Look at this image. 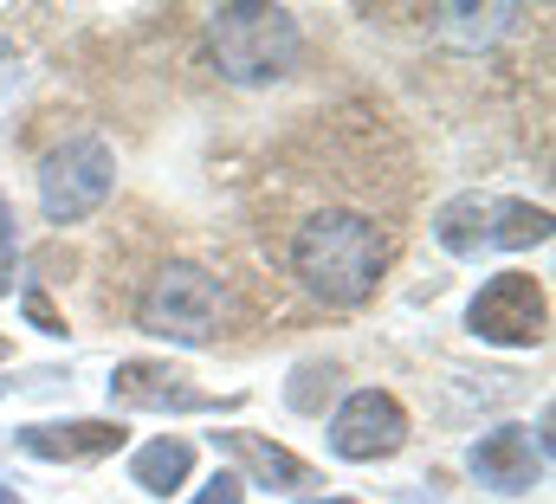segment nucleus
I'll use <instances>...</instances> for the list:
<instances>
[{
  "instance_id": "1",
  "label": "nucleus",
  "mask_w": 556,
  "mask_h": 504,
  "mask_svg": "<svg viewBox=\"0 0 556 504\" xmlns=\"http://www.w3.org/2000/svg\"><path fill=\"white\" fill-rule=\"evenodd\" d=\"M415 155L382 104H337L273 142L247 194L266 272L311 311H363L408 240Z\"/></svg>"
},
{
  "instance_id": "2",
  "label": "nucleus",
  "mask_w": 556,
  "mask_h": 504,
  "mask_svg": "<svg viewBox=\"0 0 556 504\" xmlns=\"http://www.w3.org/2000/svg\"><path fill=\"white\" fill-rule=\"evenodd\" d=\"M130 317H137V330H149V337H168V343L201 350L227 324V285L207 265H194V259H162L142 278V291L130 298Z\"/></svg>"
},
{
  "instance_id": "3",
  "label": "nucleus",
  "mask_w": 556,
  "mask_h": 504,
  "mask_svg": "<svg viewBox=\"0 0 556 504\" xmlns=\"http://www.w3.org/2000/svg\"><path fill=\"white\" fill-rule=\"evenodd\" d=\"M207 39H214V59L233 85H273L298 59V20L285 7H253V0L214 7Z\"/></svg>"
},
{
  "instance_id": "4",
  "label": "nucleus",
  "mask_w": 556,
  "mask_h": 504,
  "mask_svg": "<svg viewBox=\"0 0 556 504\" xmlns=\"http://www.w3.org/2000/svg\"><path fill=\"white\" fill-rule=\"evenodd\" d=\"M111 181H117L111 149H104L98 136H72V142L52 149L46 168H39V207H46L52 227H78V220H91V214L104 207Z\"/></svg>"
},
{
  "instance_id": "5",
  "label": "nucleus",
  "mask_w": 556,
  "mask_h": 504,
  "mask_svg": "<svg viewBox=\"0 0 556 504\" xmlns=\"http://www.w3.org/2000/svg\"><path fill=\"white\" fill-rule=\"evenodd\" d=\"M466 324H472V337H485V343L538 350V343L551 337V291H544V278H531V272H498V278L472 298Z\"/></svg>"
},
{
  "instance_id": "6",
  "label": "nucleus",
  "mask_w": 556,
  "mask_h": 504,
  "mask_svg": "<svg viewBox=\"0 0 556 504\" xmlns=\"http://www.w3.org/2000/svg\"><path fill=\"white\" fill-rule=\"evenodd\" d=\"M330 446H337V459H389V453H402L408 446L402 401L389 388H356L330 420Z\"/></svg>"
},
{
  "instance_id": "7",
  "label": "nucleus",
  "mask_w": 556,
  "mask_h": 504,
  "mask_svg": "<svg viewBox=\"0 0 556 504\" xmlns=\"http://www.w3.org/2000/svg\"><path fill=\"white\" fill-rule=\"evenodd\" d=\"M111 401H117V407H175V414L233 407V401H214V394L188 388V376L168 369V363H117V376H111Z\"/></svg>"
},
{
  "instance_id": "8",
  "label": "nucleus",
  "mask_w": 556,
  "mask_h": 504,
  "mask_svg": "<svg viewBox=\"0 0 556 504\" xmlns=\"http://www.w3.org/2000/svg\"><path fill=\"white\" fill-rule=\"evenodd\" d=\"M472 479L492 486V492H531L544 479V453L531 446L525 427H498L472 446Z\"/></svg>"
},
{
  "instance_id": "9",
  "label": "nucleus",
  "mask_w": 556,
  "mask_h": 504,
  "mask_svg": "<svg viewBox=\"0 0 556 504\" xmlns=\"http://www.w3.org/2000/svg\"><path fill=\"white\" fill-rule=\"evenodd\" d=\"M124 446L117 420H59V427H20V453L33 459H104Z\"/></svg>"
},
{
  "instance_id": "10",
  "label": "nucleus",
  "mask_w": 556,
  "mask_h": 504,
  "mask_svg": "<svg viewBox=\"0 0 556 504\" xmlns=\"http://www.w3.org/2000/svg\"><path fill=\"white\" fill-rule=\"evenodd\" d=\"M214 446L227 453V459H240L260 486H273V492H298V486H317V472L298 459V453H285L273 440H260V433H240V427H227V433H214Z\"/></svg>"
},
{
  "instance_id": "11",
  "label": "nucleus",
  "mask_w": 556,
  "mask_h": 504,
  "mask_svg": "<svg viewBox=\"0 0 556 504\" xmlns=\"http://www.w3.org/2000/svg\"><path fill=\"white\" fill-rule=\"evenodd\" d=\"M188 472H194V446L188 440H155V446H142L137 459H130V479H137L142 492H155V499L181 492Z\"/></svg>"
},
{
  "instance_id": "12",
  "label": "nucleus",
  "mask_w": 556,
  "mask_h": 504,
  "mask_svg": "<svg viewBox=\"0 0 556 504\" xmlns=\"http://www.w3.org/2000/svg\"><path fill=\"white\" fill-rule=\"evenodd\" d=\"M485 220H492V201H479V194H459V201H446L440 214H433V240L446 252H479L485 247Z\"/></svg>"
},
{
  "instance_id": "13",
  "label": "nucleus",
  "mask_w": 556,
  "mask_h": 504,
  "mask_svg": "<svg viewBox=\"0 0 556 504\" xmlns=\"http://www.w3.org/2000/svg\"><path fill=\"white\" fill-rule=\"evenodd\" d=\"M551 240V207H531V201H498L492 220H485V247H544Z\"/></svg>"
},
{
  "instance_id": "14",
  "label": "nucleus",
  "mask_w": 556,
  "mask_h": 504,
  "mask_svg": "<svg viewBox=\"0 0 556 504\" xmlns=\"http://www.w3.org/2000/svg\"><path fill=\"white\" fill-rule=\"evenodd\" d=\"M330 394H337V369H330V363H304V369L291 376V407H298V414H317Z\"/></svg>"
},
{
  "instance_id": "15",
  "label": "nucleus",
  "mask_w": 556,
  "mask_h": 504,
  "mask_svg": "<svg viewBox=\"0 0 556 504\" xmlns=\"http://www.w3.org/2000/svg\"><path fill=\"white\" fill-rule=\"evenodd\" d=\"M20 311H26V324H33V330H46V337H65V317H59V304H52L39 285L20 298Z\"/></svg>"
},
{
  "instance_id": "16",
  "label": "nucleus",
  "mask_w": 556,
  "mask_h": 504,
  "mask_svg": "<svg viewBox=\"0 0 556 504\" xmlns=\"http://www.w3.org/2000/svg\"><path fill=\"white\" fill-rule=\"evenodd\" d=\"M194 504H247V479H240V472H214L207 492H201Z\"/></svg>"
},
{
  "instance_id": "17",
  "label": "nucleus",
  "mask_w": 556,
  "mask_h": 504,
  "mask_svg": "<svg viewBox=\"0 0 556 504\" xmlns=\"http://www.w3.org/2000/svg\"><path fill=\"white\" fill-rule=\"evenodd\" d=\"M0 291H13V201L0 194Z\"/></svg>"
},
{
  "instance_id": "18",
  "label": "nucleus",
  "mask_w": 556,
  "mask_h": 504,
  "mask_svg": "<svg viewBox=\"0 0 556 504\" xmlns=\"http://www.w3.org/2000/svg\"><path fill=\"white\" fill-rule=\"evenodd\" d=\"M317 504H356V499H317Z\"/></svg>"
},
{
  "instance_id": "19",
  "label": "nucleus",
  "mask_w": 556,
  "mask_h": 504,
  "mask_svg": "<svg viewBox=\"0 0 556 504\" xmlns=\"http://www.w3.org/2000/svg\"><path fill=\"white\" fill-rule=\"evenodd\" d=\"M0 504H20V499H13V492H0Z\"/></svg>"
},
{
  "instance_id": "20",
  "label": "nucleus",
  "mask_w": 556,
  "mask_h": 504,
  "mask_svg": "<svg viewBox=\"0 0 556 504\" xmlns=\"http://www.w3.org/2000/svg\"><path fill=\"white\" fill-rule=\"evenodd\" d=\"M0 356H7V337H0Z\"/></svg>"
}]
</instances>
